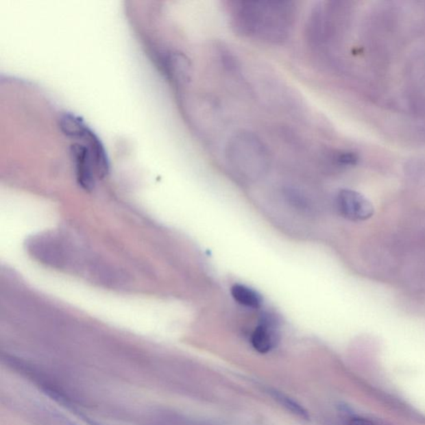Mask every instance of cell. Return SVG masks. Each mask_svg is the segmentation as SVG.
<instances>
[{
  "label": "cell",
  "instance_id": "obj_1",
  "mask_svg": "<svg viewBox=\"0 0 425 425\" xmlns=\"http://www.w3.org/2000/svg\"><path fill=\"white\" fill-rule=\"evenodd\" d=\"M229 11L236 32L273 45L289 40L298 19L297 3L291 1H232Z\"/></svg>",
  "mask_w": 425,
  "mask_h": 425
},
{
  "label": "cell",
  "instance_id": "obj_2",
  "mask_svg": "<svg viewBox=\"0 0 425 425\" xmlns=\"http://www.w3.org/2000/svg\"><path fill=\"white\" fill-rule=\"evenodd\" d=\"M224 156L230 167L239 174L258 177L269 170L271 156L269 147L257 134L241 130L228 141Z\"/></svg>",
  "mask_w": 425,
  "mask_h": 425
},
{
  "label": "cell",
  "instance_id": "obj_3",
  "mask_svg": "<svg viewBox=\"0 0 425 425\" xmlns=\"http://www.w3.org/2000/svg\"><path fill=\"white\" fill-rule=\"evenodd\" d=\"M338 212L351 221H365L372 217L374 208L365 196L352 190H341L336 198Z\"/></svg>",
  "mask_w": 425,
  "mask_h": 425
},
{
  "label": "cell",
  "instance_id": "obj_4",
  "mask_svg": "<svg viewBox=\"0 0 425 425\" xmlns=\"http://www.w3.org/2000/svg\"><path fill=\"white\" fill-rule=\"evenodd\" d=\"M251 345L256 352L269 353L279 342L278 325L276 319L270 314H263L251 335Z\"/></svg>",
  "mask_w": 425,
  "mask_h": 425
},
{
  "label": "cell",
  "instance_id": "obj_5",
  "mask_svg": "<svg viewBox=\"0 0 425 425\" xmlns=\"http://www.w3.org/2000/svg\"><path fill=\"white\" fill-rule=\"evenodd\" d=\"M231 295L236 302L245 308L258 309L262 305L261 295L245 285L234 284L231 287Z\"/></svg>",
  "mask_w": 425,
  "mask_h": 425
},
{
  "label": "cell",
  "instance_id": "obj_6",
  "mask_svg": "<svg viewBox=\"0 0 425 425\" xmlns=\"http://www.w3.org/2000/svg\"><path fill=\"white\" fill-rule=\"evenodd\" d=\"M269 395L273 397L275 401L285 408L287 411L292 413L295 416L302 420H309L310 416L308 411L300 404L295 401L290 397L284 395V393L275 391V389H269Z\"/></svg>",
  "mask_w": 425,
  "mask_h": 425
},
{
  "label": "cell",
  "instance_id": "obj_7",
  "mask_svg": "<svg viewBox=\"0 0 425 425\" xmlns=\"http://www.w3.org/2000/svg\"><path fill=\"white\" fill-rule=\"evenodd\" d=\"M329 160L338 167H352L358 162V156L351 151L329 152Z\"/></svg>",
  "mask_w": 425,
  "mask_h": 425
},
{
  "label": "cell",
  "instance_id": "obj_8",
  "mask_svg": "<svg viewBox=\"0 0 425 425\" xmlns=\"http://www.w3.org/2000/svg\"><path fill=\"white\" fill-rule=\"evenodd\" d=\"M348 425H375L371 420L358 415H351L348 417Z\"/></svg>",
  "mask_w": 425,
  "mask_h": 425
}]
</instances>
